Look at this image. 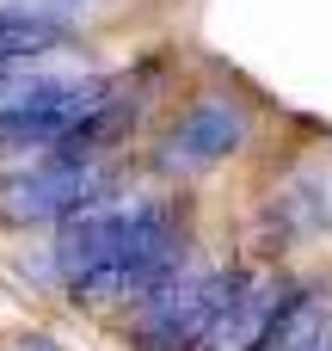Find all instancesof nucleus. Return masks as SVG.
<instances>
[{
	"label": "nucleus",
	"instance_id": "obj_1",
	"mask_svg": "<svg viewBox=\"0 0 332 351\" xmlns=\"http://www.w3.org/2000/svg\"><path fill=\"white\" fill-rule=\"evenodd\" d=\"M173 204L148 197V191H99L92 204L68 210L62 216V234H55V271L74 284L99 265H111L123 247H136L154 222H166Z\"/></svg>",
	"mask_w": 332,
	"mask_h": 351
},
{
	"label": "nucleus",
	"instance_id": "obj_2",
	"mask_svg": "<svg viewBox=\"0 0 332 351\" xmlns=\"http://www.w3.org/2000/svg\"><path fill=\"white\" fill-rule=\"evenodd\" d=\"M228 290H234V278H222V271H209V265L173 271V278L142 302L136 346L142 351H197L209 339V327H216Z\"/></svg>",
	"mask_w": 332,
	"mask_h": 351
},
{
	"label": "nucleus",
	"instance_id": "obj_3",
	"mask_svg": "<svg viewBox=\"0 0 332 351\" xmlns=\"http://www.w3.org/2000/svg\"><path fill=\"white\" fill-rule=\"evenodd\" d=\"M105 191V167L92 154H68V148H49L43 160H31L25 173L0 179V222H62L68 210L92 204Z\"/></svg>",
	"mask_w": 332,
	"mask_h": 351
},
{
	"label": "nucleus",
	"instance_id": "obj_4",
	"mask_svg": "<svg viewBox=\"0 0 332 351\" xmlns=\"http://www.w3.org/2000/svg\"><path fill=\"white\" fill-rule=\"evenodd\" d=\"M179 271V216H166V222H154L136 247H123L111 265H99V271H86V278H74L68 290H74V302H86V308H111V302H148L166 278Z\"/></svg>",
	"mask_w": 332,
	"mask_h": 351
},
{
	"label": "nucleus",
	"instance_id": "obj_5",
	"mask_svg": "<svg viewBox=\"0 0 332 351\" xmlns=\"http://www.w3.org/2000/svg\"><path fill=\"white\" fill-rule=\"evenodd\" d=\"M246 111L234 99H197L166 136H160V167L166 173H203L216 160H228L240 142H246Z\"/></svg>",
	"mask_w": 332,
	"mask_h": 351
},
{
	"label": "nucleus",
	"instance_id": "obj_6",
	"mask_svg": "<svg viewBox=\"0 0 332 351\" xmlns=\"http://www.w3.org/2000/svg\"><path fill=\"white\" fill-rule=\"evenodd\" d=\"M105 74L74 56V49H37V56H18V62H0V117L6 111H37V105H62L86 86H99Z\"/></svg>",
	"mask_w": 332,
	"mask_h": 351
},
{
	"label": "nucleus",
	"instance_id": "obj_7",
	"mask_svg": "<svg viewBox=\"0 0 332 351\" xmlns=\"http://www.w3.org/2000/svg\"><path fill=\"white\" fill-rule=\"evenodd\" d=\"M277 302H283L277 284H265V278H234V290H228V302H222V315H216L203 351H259L271 315H277Z\"/></svg>",
	"mask_w": 332,
	"mask_h": 351
},
{
	"label": "nucleus",
	"instance_id": "obj_8",
	"mask_svg": "<svg viewBox=\"0 0 332 351\" xmlns=\"http://www.w3.org/2000/svg\"><path fill=\"white\" fill-rule=\"evenodd\" d=\"M259 351H332V315H327V302H320L314 290L283 296L277 315H271V327H265V339H259Z\"/></svg>",
	"mask_w": 332,
	"mask_h": 351
},
{
	"label": "nucleus",
	"instance_id": "obj_9",
	"mask_svg": "<svg viewBox=\"0 0 332 351\" xmlns=\"http://www.w3.org/2000/svg\"><path fill=\"white\" fill-rule=\"evenodd\" d=\"M55 43H68V31H55V25H31V19H0V62L55 49Z\"/></svg>",
	"mask_w": 332,
	"mask_h": 351
},
{
	"label": "nucleus",
	"instance_id": "obj_10",
	"mask_svg": "<svg viewBox=\"0 0 332 351\" xmlns=\"http://www.w3.org/2000/svg\"><path fill=\"white\" fill-rule=\"evenodd\" d=\"M86 12V0H0V19H31V25H55L74 31Z\"/></svg>",
	"mask_w": 332,
	"mask_h": 351
},
{
	"label": "nucleus",
	"instance_id": "obj_11",
	"mask_svg": "<svg viewBox=\"0 0 332 351\" xmlns=\"http://www.w3.org/2000/svg\"><path fill=\"white\" fill-rule=\"evenodd\" d=\"M31 351H43V346H31Z\"/></svg>",
	"mask_w": 332,
	"mask_h": 351
}]
</instances>
